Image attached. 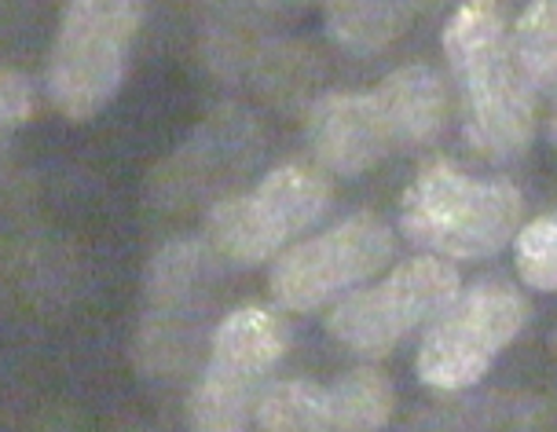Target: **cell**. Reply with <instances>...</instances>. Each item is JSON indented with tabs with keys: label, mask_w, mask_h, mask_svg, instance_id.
Segmentation results:
<instances>
[{
	"label": "cell",
	"mask_w": 557,
	"mask_h": 432,
	"mask_svg": "<svg viewBox=\"0 0 557 432\" xmlns=\"http://www.w3.org/2000/svg\"><path fill=\"white\" fill-rule=\"evenodd\" d=\"M334 432H382L396 410V388L382 370H345L331 388Z\"/></svg>",
	"instance_id": "12"
},
{
	"label": "cell",
	"mask_w": 557,
	"mask_h": 432,
	"mask_svg": "<svg viewBox=\"0 0 557 432\" xmlns=\"http://www.w3.org/2000/svg\"><path fill=\"white\" fill-rule=\"evenodd\" d=\"M517 275L540 294H557V213L529 220L513 238Z\"/></svg>",
	"instance_id": "16"
},
{
	"label": "cell",
	"mask_w": 557,
	"mask_h": 432,
	"mask_svg": "<svg viewBox=\"0 0 557 432\" xmlns=\"http://www.w3.org/2000/svg\"><path fill=\"white\" fill-rule=\"evenodd\" d=\"M444 55L462 99V136L481 158L510 162L535 133V92L513 63L503 8L473 0L447 18Z\"/></svg>",
	"instance_id": "1"
},
{
	"label": "cell",
	"mask_w": 557,
	"mask_h": 432,
	"mask_svg": "<svg viewBox=\"0 0 557 432\" xmlns=\"http://www.w3.org/2000/svg\"><path fill=\"white\" fill-rule=\"evenodd\" d=\"M462 279L451 260L411 257L396 264L382 283L352 289L326 316V334L348 351L385 356L411 330L433 323L459 297Z\"/></svg>",
	"instance_id": "5"
},
{
	"label": "cell",
	"mask_w": 557,
	"mask_h": 432,
	"mask_svg": "<svg viewBox=\"0 0 557 432\" xmlns=\"http://www.w3.org/2000/svg\"><path fill=\"white\" fill-rule=\"evenodd\" d=\"M257 425L264 432H334L331 392L312 378L272 381L257 404Z\"/></svg>",
	"instance_id": "14"
},
{
	"label": "cell",
	"mask_w": 557,
	"mask_h": 432,
	"mask_svg": "<svg viewBox=\"0 0 557 432\" xmlns=\"http://www.w3.org/2000/svg\"><path fill=\"white\" fill-rule=\"evenodd\" d=\"M264 388V381L206 367L191 399H187V425H191V432H243L250 425V418H257V404H261Z\"/></svg>",
	"instance_id": "11"
},
{
	"label": "cell",
	"mask_w": 557,
	"mask_h": 432,
	"mask_svg": "<svg viewBox=\"0 0 557 432\" xmlns=\"http://www.w3.org/2000/svg\"><path fill=\"white\" fill-rule=\"evenodd\" d=\"M513 63L535 96L557 92V0H540L510 29Z\"/></svg>",
	"instance_id": "15"
},
{
	"label": "cell",
	"mask_w": 557,
	"mask_h": 432,
	"mask_svg": "<svg viewBox=\"0 0 557 432\" xmlns=\"http://www.w3.org/2000/svg\"><path fill=\"white\" fill-rule=\"evenodd\" d=\"M407 4H331L326 8V34L337 48L352 55H374L396 45L411 29Z\"/></svg>",
	"instance_id": "13"
},
{
	"label": "cell",
	"mask_w": 557,
	"mask_h": 432,
	"mask_svg": "<svg viewBox=\"0 0 557 432\" xmlns=\"http://www.w3.org/2000/svg\"><path fill=\"white\" fill-rule=\"evenodd\" d=\"M524 198L503 176L481 180L455 162L422 165L400 198V227L441 260H487L521 231Z\"/></svg>",
	"instance_id": "2"
},
{
	"label": "cell",
	"mask_w": 557,
	"mask_h": 432,
	"mask_svg": "<svg viewBox=\"0 0 557 432\" xmlns=\"http://www.w3.org/2000/svg\"><path fill=\"white\" fill-rule=\"evenodd\" d=\"M529 297L506 279H481L459 289L425 330L418 378L430 388L459 392L476 385L529 323Z\"/></svg>",
	"instance_id": "4"
},
{
	"label": "cell",
	"mask_w": 557,
	"mask_h": 432,
	"mask_svg": "<svg viewBox=\"0 0 557 432\" xmlns=\"http://www.w3.org/2000/svg\"><path fill=\"white\" fill-rule=\"evenodd\" d=\"M290 348V326L283 316L257 305L235 308L224 316V323L213 330V345H209V363L224 374H238L250 381H264L278 359Z\"/></svg>",
	"instance_id": "10"
},
{
	"label": "cell",
	"mask_w": 557,
	"mask_h": 432,
	"mask_svg": "<svg viewBox=\"0 0 557 432\" xmlns=\"http://www.w3.org/2000/svg\"><path fill=\"white\" fill-rule=\"evenodd\" d=\"M144 8L133 0H74L48 55V99L70 122H88L125 82Z\"/></svg>",
	"instance_id": "3"
},
{
	"label": "cell",
	"mask_w": 557,
	"mask_h": 432,
	"mask_svg": "<svg viewBox=\"0 0 557 432\" xmlns=\"http://www.w3.org/2000/svg\"><path fill=\"white\" fill-rule=\"evenodd\" d=\"M29 114H34L29 82L18 70H4V74H0V125H4V133H12V128L29 122Z\"/></svg>",
	"instance_id": "17"
},
{
	"label": "cell",
	"mask_w": 557,
	"mask_h": 432,
	"mask_svg": "<svg viewBox=\"0 0 557 432\" xmlns=\"http://www.w3.org/2000/svg\"><path fill=\"white\" fill-rule=\"evenodd\" d=\"M308 147L337 176H363L393 155L389 128L371 92H331L308 110Z\"/></svg>",
	"instance_id": "8"
},
{
	"label": "cell",
	"mask_w": 557,
	"mask_h": 432,
	"mask_svg": "<svg viewBox=\"0 0 557 432\" xmlns=\"http://www.w3.org/2000/svg\"><path fill=\"white\" fill-rule=\"evenodd\" d=\"M331 206V184L312 165H278L246 195L224 198L209 213V243L238 268H257L308 231Z\"/></svg>",
	"instance_id": "6"
},
{
	"label": "cell",
	"mask_w": 557,
	"mask_h": 432,
	"mask_svg": "<svg viewBox=\"0 0 557 432\" xmlns=\"http://www.w3.org/2000/svg\"><path fill=\"white\" fill-rule=\"evenodd\" d=\"M374 103L389 128L393 150H414L433 144L447 122V88L433 66L407 63L382 77L374 88Z\"/></svg>",
	"instance_id": "9"
},
{
	"label": "cell",
	"mask_w": 557,
	"mask_h": 432,
	"mask_svg": "<svg viewBox=\"0 0 557 432\" xmlns=\"http://www.w3.org/2000/svg\"><path fill=\"white\" fill-rule=\"evenodd\" d=\"M393 227L374 213H356L323 235L305 238L275 257L268 286L278 308L315 311L326 300L348 297L393 260Z\"/></svg>",
	"instance_id": "7"
},
{
	"label": "cell",
	"mask_w": 557,
	"mask_h": 432,
	"mask_svg": "<svg viewBox=\"0 0 557 432\" xmlns=\"http://www.w3.org/2000/svg\"><path fill=\"white\" fill-rule=\"evenodd\" d=\"M550 139H554V150H557V110H554V122H550Z\"/></svg>",
	"instance_id": "18"
}]
</instances>
